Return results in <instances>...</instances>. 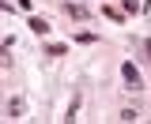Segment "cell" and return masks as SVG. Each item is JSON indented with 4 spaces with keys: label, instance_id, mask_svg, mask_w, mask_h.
<instances>
[{
    "label": "cell",
    "instance_id": "6da1fadb",
    "mask_svg": "<svg viewBox=\"0 0 151 124\" xmlns=\"http://www.w3.org/2000/svg\"><path fill=\"white\" fill-rule=\"evenodd\" d=\"M121 79L129 83V90L140 87V71H136V64H132V60H125V64H121Z\"/></svg>",
    "mask_w": 151,
    "mask_h": 124
},
{
    "label": "cell",
    "instance_id": "8992f818",
    "mask_svg": "<svg viewBox=\"0 0 151 124\" xmlns=\"http://www.w3.org/2000/svg\"><path fill=\"white\" fill-rule=\"evenodd\" d=\"M147 4H151V0H147Z\"/></svg>",
    "mask_w": 151,
    "mask_h": 124
},
{
    "label": "cell",
    "instance_id": "277c9868",
    "mask_svg": "<svg viewBox=\"0 0 151 124\" xmlns=\"http://www.w3.org/2000/svg\"><path fill=\"white\" fill-rule=\"evenodd\" d=\"M30 30H34V34H49V23H45V19H30Z\"/></svg>",
    "mask_w": 151,
    "mask_h": 124
},
{
    "label": "cell",
    "instance_id": "3957f363",
    "mask_svg": "<svg viewBox=\"0 0 151 124\" xmlns=\"http://www.w3.org/2000/svg\"><path fill=\"white\" fill-rule=\"evenodd\" d=\"M8 117H12V120H19V117H23V102H19V98H12V102H8Z\"/></svg>",
    "mask_w": 151,
    "mask_h": 124
},
{
    "label": "cell",
    "instance_id": "5b68a950",
    "mask_svg": "<svg viewBox=\"0 0 151 124\" xmlns=\"http://www.w3.org/2000/svg\"><path fill=\"white\" fill-rule=\"evenodd\" d=\"M144 53H147V56H151V41H144Z\"/></svg>",
    "mask_w": 151,
    "mask_h": 124
},
{
    "label": "cell",
    "instance_id": "7a4b0ae2",
    "mask_svg": "<svg viewBox=\"0 0 151 124\" xmlns=\"http://www.w3.org/2000/svg\"><path fill=\"white\" fill-rule=\"evenodd\" d=\"M68 15L83 23V19H87V8H83V4H76V0H72V4H68Z\"/></svg>",
    "mask_w": 151,
    "mask_h": 124
}]
</instances>
